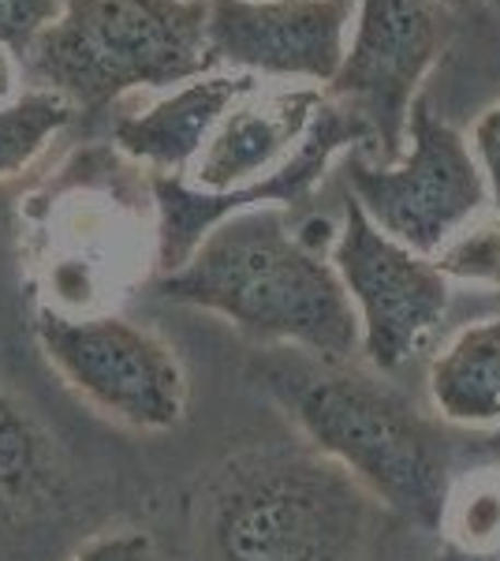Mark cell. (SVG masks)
<instances>
[{"instance_id": "5bb4252c", "label": "cell", "mask_w": 500, "mask_h": 561, "mask_svg": "<svg viewBox=\"0 0 500 561\" xmlns=\"http://www.w3.org/2000/svg\"><path fill=\"white\" fill-rule=\"evenodd\" d=\"M53 446L26 404L0 389V531L31 517L49 494Z\"/></svg>"}, {"instance_id": "ac0fdd59", "label": "cell", "mask_w": 500, "mask_h": 561, "mask_svg": "<svg viewBox=\"0 0 500 561\" xmlns=\"http://www.w3.org/2000/svg\"><path fill=\"white\" fill-rule=\"evenodd\" d=\"M68 561H158V547L147 531L139 528H116L86 539Z\"/></svg>"}, {"instance_id": "3957f363", "label": "cell", "mask_w": 500, "mask_h": 561, "mask_svg": "<svg viewBox=\"0 0 500 561\" xmlns=\"http://www.w3.org/2000/svg\"><path fill=\"white\" fill-rule=\"evenodd\" d=\"M377 502L311 446H251L198 505L202 561H362Z\"/></svg>"}, {"instance_id": "7a4b0ae2", "label": "cell", "mask_w": 500, "mask_h": 561, "mask_svg": "<svg viewBox=\"0 0 500 561\" xmlns=\"http://www.w3.org/2000/svg\"><path fill=\"white\" fill-rule=\"evenodd\" d=\"M266 386L303 442L344 468L377 505L433 531L449 517L441 438L374 367L295 356L266 367Z\"/></svg>"}, {"instance_id": "603a6c76", "label": "cell", "mask_w": 500, "mask_h": 561, "mask_svg": "<svg viewBox=\"0 0 500 561\" xmlns=\"http://www.w3.org/2000/svg\"><path fill=\"white\" fill-rule=\"evenodd\" d=\"M489 4H493V8H497V12H500V0H489Z\"/></svg>"}, {"instance_id": "ffe728a7", "label": "cell", "mask_w": 500, "mask_h": 561, "mask_svg": "<svg viewBox=\"0 0 500 561\" xmlns=\"http://www.w3.org/2000/svg\"><path fill=\"white\" fill-rule=\"evenodd\" d=\"M470 502V497H467ZM460 531H467V542H486L493 539L500 531V502L497 497H475L470 502V513H467V524H463Z\"/></svg>"}, {"instance_id": "5b68a950", "label": "cell", "mask_w": 500, "mask_h": 561, "mask_svg": "<svg viewBox=\"0 0 500 561\" xmlns=\"http://www.w3.org/2000/svg\"><path fill=\"white\" fill-rule=\"evenodd\" d=\"M38 345L63 386L105 420L139 434H165L187 415V370L176 348L124 314H68L45 307Z\"/></svg>"}, {"instance_id": "ba28073f", "label": "cell", "mask_w": 500, "mask_h": 561, "mask_svg": "<svg viewBox=\"0 0 500 561\" xmlns=\"http://www.w3.org/2000/svg\"><path fill=\"white\" fill-rule=\"evenodd\" d=\"M444 0H362L351 49L329 83L333 102L348 105L374 128L377 165H396L407 150V121L426 71L444 49Z\"/></svg>"}, {"instance_id": "6da1fadb", "label": "cell", "mask_w": 500, "mask_h": 561, "mask_svg": "<svg viewBox=\"0 0 500 561\" xmlns=\"http://www.w3.org/2000/svg\"><path fill=\"white\" fill-rule=\"evenodd\" d=\"M165 300L221 314L258 345L295 348L325 364L362 356L359 314L333 259L288 225V210L229 214L209 229L190 259L153 277Z\"/></svg>"}, {"instance_id": "52a82bcc", "label": "cell", "mask_w": 500, "mask_h": 561, "mask_svg": "<svg viewBox=\"0 0 500 561\" xmlns=\"http://www.w3.org/2000/svg\"><path fill=\"white\" fill-rule=\"evenodd\" d=\"M333 266L359 314L362 359L377 375H396L433 341L449 314L452 285L433 259L385 237L351 195L333 243Z\"/></svg>"}, {"instance_id": "2e32d148", "label": "cell", "mask_w": 500, "mask_h": 561, "mask_svg": "<svg viewBox=\"0 0 500 561\" xmlns=\"http://www.w3.org/2000/svg\"><path fill=\"white\" fill-rule=\"evenodd\" d=\"M433 266L449 280L500 285V210L493 217H475L433 255Z\"/></svg>"}, {"instance_id": "8992f818", "label": "cell", "mask_w": 500, "mask_h": 561, "mask_svg": "<svg viewBox=\"0 0 500 561\" xmlns=\"http://www.w3.org/2000/svg\"><path fill=\"white\" fill-rule=\"evenodd\" d=\"M407 142L411 147L396 165H377L362 150L348 153L340 176L348 195L385 237L433 259L460 229L481 217L489 206V184L475 150L433 113L426 94L411 105Z\"/></svg>"}, {"instance_id": "9c48e42d", "label": "cell", "mask_w": 500, "mask_h": 561, "mask_svg": "<svg viewBox=\"0 0 500 561\" xmlns=\"http://www.w3.org/2000/svg\"><path fill=\"white\" fill-rule=\"evenodd\" d=\"M367 142H377L374 128L359 113H351L348 105L325 98L311 121V131L303 135L295 153L277 173L261 180V184L243 187V192L209 195L190 187L184 176L153 173L150 192L153 203H158V270L161 274H172V270L184 266L190 251L209 237V229L217 221H224L229 214L258 210V206L292 210V206L311 203L314 184L325 176V169H329L336 153L348 147L362 150Z\"/></svg>"}, {"instance_id": "44dd1931", "label": "cell", "mask_w": 500, "mask_h": 561, "mask_svg": "<svg viewBox=\"0 0 500 561\" xmlns=\"http://www.w3.org/2000/svg\"><path fill=\"white\" fill-rule=\"evenodd\" d=\"M12 87H15V60H12V49L0 45V102L12 94Z\"/></svg>"}, {"instance_id": "d6986e66", "label": "cell", "mask_w": 500, "mask_h": 561, "mask_svg": "<svg viewBox=\"0 0 500 561\" xmlns=\"http://www.w3.org/2000/svg\"><path fill=\"white\" fill-rule=\"evenodd\" d=\"M470 150H475L481 173L489 184V206L500 210V105L486 108L470 131Z\"/></svg>"}, {"instance_id": "4fadbf2b", "label": "cell", "mask_w": 500, "mask_h": 561, "mask_svg": "<svg viewBox=\"0 0 500 561\" xmlns=\"http://www.w3.org/2000/svg\"><path fill=\"white\" fill-rule=\"evenodd\" d=\"M426 397L441 423L460 431H500V319H478L430 356Z\"/></svg>"}, {"instance_id": "e0dca14e", "label": "cell", "mask_w": 500, "mask_h": 561, "mask_svg": "<svg viewBox=\"0 0 500 561\" xmlns=\"http://www.w3.org/2000/svg\"><path fill=\"white\" fill-rule=\"evenodd\" d=\"M63 0H0V45L26 53L34 38L60 15Z\"/></svg>"}, {"instance_id": "7c38bea8", "label": "cell", "mask_w": 500, "mask_h": 561, "mask_svg": "<svg viewBox=\"0 0 500 561\" xmlns=\"http://www.w3.org/2000/svg\"><path fill=\"white\" fill-rule=\"evenodd\" d=\"M247 94H254V76L247 71L195 79L147 113H120L113 121V139L127 158L147 161L153 173L179 176L195 165L229 108Z\"/></svg>"}, {"instance_id": "30bf717a", "label": "cell", "mask_w": 500, "mask_h": 561, "mask_svg": "<svg viewBox=\"0 0 500 561\" xmlns=\"http://www.w3.org/2000/svg\"><path fill=\"white\" fill-rule=\"evenodd\" d=\"M348 15L351 0H209V65L333 83L348 57Z\"/></svg>"}, {"instance_id": "8fae6325", "label": "cell", "mask_w": 500, "mask_h": 561, "mask_svg": "<svg viewBox=\"0 0 500 561\" xmlns=\"http://www.w3.org/2000/svg\"><path fill=\"white\" fill-rule=\"evenodd\" d=\"M322 102V90H288L266 102L232 105L190 165L195 187L221 195L261 184L295 153Z\"/></svg>"}, {"instance_id": "9a60e30c", "label": "cell", "mask_w": 500, "mask_h": 561, "mask_svg": "<svg viewBox=\"0 0 500 561\" xmlns=\"http://www.w3.org/2000/svg\"><path fill=\"white\" fill-rule=\"evenodd\" d=\"M75 121V105L49 87L26 90L0 108V180L23 173L45 150V142Z\"/></svg>"}, {"instance_id": "277c9868", "label": "cell", "mask_w": 500, "mask_h": 561, "mask_svg": "<svg viewBox=\"0 0 500 561\" xmlns=\"http://www.w3.org/2000/svg\"><path fill=\"white\" fill-rule=\"evenodd\" d=\"M209 0H63L26 49L31 71L97 116L139 87H172L209 71Z\"/></svg>"}, {"instance_id": "7402d4cb", "label": "cell", "mask_w": 500, "mask_h": 561, "mask_svg": "<svg viewBox=\"0 0 500 561\" xmlns=\"http://www.w3.org/2000/svg\"><path fill=\"white\" fill-rule=\"evenodd\" d=\"M486 449L493 457H500V431H493V434H486Z\"/></svg>"}]
</instances>
